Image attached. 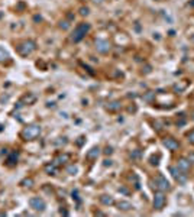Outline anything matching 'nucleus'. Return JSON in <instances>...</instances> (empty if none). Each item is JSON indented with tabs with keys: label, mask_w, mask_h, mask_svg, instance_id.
Masks as SVG:
<instances>
[{
	"label": "nucleus",
	"mask_w": 194,
	"mask_h": 217,
	"mask_svg": "<svg viewBox=\"0 0 194 217\" xmlns=\"http://www.w3.org/2000/svg\"><path fill=\"white\" fill-rule=\"evenodd\" d=\"M99 154H100V149H99V148H93V149H90L89 152H87V159L93 161V159H96V158L99 156Z\"/></svg>",
	"instance_id": "9d476101"
},
{
	"label": "nucleus",
	"mask_w": 194,
	"mask_h": 217,
	"mask_svg": "<svg viewBox=\"0 0 194 217\" xmlns=\"http://www.w3.org/2000/svg\"><path fill=\"white\" fill-rule=\"evenodd\" d=\"M178 168L180 169H183V171H188V169H190V161H188V159H180L178 161Z\"/></svg>",
	"instance_id": "9b49d317"
},
{
	"label": "nucleus",
	"mask_w": 194,
	"mask_h": 217,
	"mask_svg": "<svg viewBox=\"0 0 194 217\" xmlns=\"http://www.w3.org/2000/svg\"><path fill=\"white\" fill-rule=\"evenodd\" d=\"M100 201L105 204V206H112V204H115V200L110 197V195H101L100 197Z\"/></svg>",
	"instance_id": "4468645a"
},
{
	"label": "nucleus",
	"mask_w": 194,
	"mask_h": 217,
	"mask_svg": "<svg viewBox=\"0 0 194 217\" xmlns=\"http://www.w3.org/2000/svg\"><path fill=\"white\" fill-rule=\"evenodd\" d=\"M80 13H81L83 16L89 15V9H87V8H81V9H80Z\"/></svg>",
	"instance_id": "5701e85b"
},
{
	"label": "nucleus",
	"mask_w": 194,
	"mask_h": 217,
	"mask_svg": "<svg viewBox=\"0 0 194 217\" xmlns=\"http://www.w3.org/2000/svg\"><path fill=\"white\" fill-rule=\"evenodd\" d=\"M35 49H36V44H35L34 41H30V39H26V41L19 42L18 45H16V51H18L19 55H22V56L30 55Z\"/></svg>",
	"instance_id": "f257e3e1"
},
{
	"label": "nucleus",
	"mask_w": 194,
	"mask_h": 217,
	"mask_svg": "<svg viewBox=\"0 0 194 217\" xmlns=\"http://www.w3.org/2000/svg\"><path fill=\"white\" fill-rule=\"evenodd\" d=\"M15 161H18V154H13V155H12V156L8 159L9 164H15Z\"/></svg>",
	"instance_id": "aec40b11"
},
{
	"label": "nucleus",
	"mask_w": 194,
	"mask_h": 217,
	"mask_svg": "<svg viewBox=\"0 0 194 217\" xmlns=\"http://www.w3.org/2000/svg\"><path fill=\"white\" fill-rule=\"evenodd\" d=\"M188 161L194 164V152H193V154H190V156H188Z\"/></svg>",
	"instance_id": "393cba45"
},
{
	"label": "nucleus",
	"mask_w": 194,
	"mask_h": 217,
	"mask_svg": "<svg viewBox=\"0 0 194 217\" xmlns=\"http://www.w3.org/2000/svg\"><path fill=\"white\" fill-rule=\"evenodd\" d=\"M55 167H57V165L52 162V164H51V165H46V167H45V171L48 172L49 175H54V174H55V172H57V168H55Z\"/></svg>",
	"instance_id": "f3484780"
},
{
	"label": "nucleus",
	"mask_w": 194,
	"mask_h": 217,
	"mask_svg": "<svg viewBox=\"0 0 194 217\" xmlns=\"http://www.w3.org/2000/svg\"><path fill=\"white\" fill-rule=\"evenodd\" d=\"M68 159H70V156H68L67 154H64V155H60V156L57 158L55 161H54V164H55V165H60V164H64V162H67Z\"/></svg>",
	"instance_id": "2eb2a0df"
},
{
	"label": "nucleus",
	"mask_w": 194,
	"mask_h": 217,
	"mask_svg": "<svg viewBox=\"0 0 194 217\" xmlns=\"http://www.w3.org/2000/svg\"><path fill=\"white\" fill-rule=\"evenodd\" d=\"M117 207H119V210H123V211H129V210L133 209V206L127 201H120L119 204H117Z\"/></svg>",
	"instance_id": "ddd939ff"
},
{
	"label": "nucleus",
	"mask_w": 194,
	"mask_h": 217,
	"mask_svg": "<svg viewBox=\"0 0 194 217\" xmlns=\"http://www.w3.org/2000/svg\"><path fill=\"white\" fill-rule=\"evenodd\" d=\"M0 216H4V213H0Z\"/></svg>",
	"instance_id": "c85d7f7f"
},
{
	"label": "nucleus",
	"mask_w": 194,
	"mask_h": 217,
	"mask_svg": "<svg viewBox=\"0 0 194 217\" xmlns=\"http://www.w3.org/2000/svg\"><path fill=\"white\" fill-rule=\"evenodd\" d=\"M67 172H70L71 175H74L75 172H77V167H68V168H67Z\"/></svg>",
	"instance_id": "412c9836"
},
{
	"label": "nucleus",
	"mask_w": 194,
	"mask_h": 217,
	"mask_svg": "<svg viewBox=\"0 0 194 217\" xmlns=\"http://www.w3.org/2000/svg\"><path fill=\"white\" fill-rule=\"evenodd\" d=\"M164 146H167L170 151H177L178 149V142H177L175 139H172V138H167L164 139Z\"/></svg>",
	"instance_id": "1a4fd4ad"
},
{
	"label": "nucleus",
	"mask_w": 194,
	"mask_h": 217,
	"mask_svg": "<svg viewBox=\"0 0 194 217\" xmlns=\"http://www.w3.org/2000/svg\"><path fill=\"white\" fill-rule=\"evenodd\" d=\"M119 107H120V104L117 103V101H113V103H110V104L107 106V109L110 110V112H115V110H117Z\"/></svg>",
	"instance_id": "a211bd4d"
},
{
	"label": "nucleus",
	"mask_w": 194,
	"mask_h": 217,
	"mask_svg": "<svg viewBox=\"0 0 194 217\" xmlns=\"http://www.w3.org/2000/svg\"><path fill=\"white\" fill-rule=\"evenodd\" d=\"M39 135H41V126L39 124H30V126L25 127L20 132V138L25 139V140H35Z\"/></svg>",
	"instance_id": "f03ea898"
},
{
	"label": "nucleus",
	"mask_w": 194,
	"mask_h": 217,
	"mask_svg": "<svg viewBox=\"0 0 194 217\" xmlns=\"http://www.w3.org/2000/svg\"><path fill=\"white\" fill-rule=\"evenodd\" d=\"M94 3H101V2H105V0H93Z\"/></svg>",
	"instance_id": "bb28decb"
},
{
	"label": "nucleus",
	"mask_w": 194,
	"mask_h": 217,
	"mask_svg": "<svg viewBox=\"0 0 194 217\" xmlns=\"http://www.w3.org/2000/svg\"><path fill=\"white\" fill-rule=\"evenodd\" d=\"M191 4H193V6H194V2H193V3H191Z\"/></svg>",
	"instance_id": "c756f323"
},
{
	"label": "nucleus",
	"mask_w": 194,
	"mask_h": 217,
	"mask_svg": "<svg viewBox=\"0 0 194 217\" xmlns=\"http://www.w3.org/2000/svg\"><path fill=\"white\" fill-rule=\"evenodd\" d=\"M10 60V56H9L8 51L3 48H0V64H4V62H8V61Z\"/></svg>",
	"instance_id": "f8f14e48"
},
{
	"label": "nucleus",
	"mask_w": 194,
	"mask_h": 217,
	"mask_svg": "<svg viewBox=\"0 0 194 217\" xmlns=\"http://www.w3.org/2000/svg\"><path fill=\"white\" fill-rule=\"evenodd\" d=\"M112 152H113V151H112V148H106V151H105V154H106V155H110V154H112Z\"/></svg>",
	"instance_id": "b1692460"
},
{
	"label": "nucleus",
	"mask_w": 194,
	"mask_h": 217,
	"mask_svg": "<svg viewBox=\"0 0 194 217\" xmlns=\"http://www.w3.org/2000/svg\"><path fill=\"white\" fill-rule=\"evenodd\" d=\"M96 49L100 54H107L110 51V42L106 39H97L96 41Z\"/></svg>",
	"instance_id": "6e6552de"
},
{
	"label": "nucleus",
	"mask_w": 194,
	"mask_h": 217,
	"mask_svg": "<svg viewBox=\"0 0 194 217\" xmlns=\"http://www.w3.org/2000/svg\"><path fill=\"white\" fill-rule=\"evenodd\" d=\"M34 184V180L32 178H29V180H25V181H22V185H25V187H30Z\"/></svg>",
	"instance_id": "6ab92c4d"
},
{
	"label": "nucleus",
	"mask_w": 194,
	"mask_h": 217,
	"mask_svg": "<svg viewBox=\"0 0 194 217\" xmlns=\"http://www.w3.org/2000/svg\"><path fill=\"white\" fill-rule=\"evenodd\" d=\"M105 165H106V167H107V165H112V161H106Z\"/></svg>",
	"instance_id": "a878e982"
},
{
	"label": "nucleus",
	"mask_w": 194,
	"mask_h": 217,
	"mask_svg": "<svg viewBox=\"0 0 194 217\" xmlns=\"http://www.w3.org/2000/svg\"><path fill=\"white\" fill-rule=\"evenodd\" d=\"M187 138H188V140H190L191 143H194V129L190 132V133H188V135H187Z\"/></svg>",
	"instance_id": "4be33fe9"
},
{
	"label": "nucleus",
	"mask_w": 194,
	"mask_h": 217,
	"mask_svg": "<svg viewBox=\"0 0 194 217\" xmlns=\"http://www.w3.org/2000/svg\"><path fill=\"white\" fill-rule=\"evenodd\" d=\"M170 172H171L172 177L175 178V181H178L180 184H186V181H187L186 171H183V169H180V168H175V167H171V168H170Z\"/></svg>",
	"instance_id": "39448f33"
},
{
	"label": "nucleus",
	"mask_w": 194,
	"mask_h": 217,
	"mask_svg": "<svg viewBox=\"0 0 194 217\" xmlns=\"http://www.w3.org/2000/svg\"><path fill=\"white\" fill-rule=\"evenodd\" d=\"M165 201H167V197H165L164 191L158 190L155 193V197H154V209L155 210H161L165 206Z\"/></svg>",
	"instance_id": "20e7f679"
},
{
	"label": "nucleus",
	"mask_w": 194,
	"mask_h": 217,
	"mask_svg": "<svg viewBox=\"0 0 194 217\" xmlns=\"http://www.w3.org/2000/svg\"><path fill=\"white\" fill-rule=\"evenodd\" d=\"M90 30V25L89 23H80L78 26L74 29V32H73V36H71V39L74 42H80L84 39V36H86L87 34H89Z\"/></svg>",
	"instance_id": "7ed1b4c3"
},
{
	"label": "nucleus",
	"mask_w": 194,
	"mask_h": 217,
	"mask_svg": "<svg viewBox=\"0 0 194 217\" xmlns=\"http://www.w3.org/2000/svg\"><path fill=\"white\" fill-rule=\"evenodd\" d=\"M35 100H36V97H35L34 94H28V96H25V97L22 98V101H25L28 104H34Z\"/></svg>",
	"instance_id": "dca6fc26"
},
{
	"label": "nucleus",
	"mask_w": 194,
	"mask_h": 217,
	"mask_svg": "<svg viewBox=\"0 0 194 217\" xmlns=\"http://www.w3.org/2000/svg\"><path fill=\"white\" fill-rule=\"evenodd\" d=\"M191 41H194V35H193V36H191Z\"/></svg>",
	"instance_id": "cd10ccee"
},
{
	"label": "nucleus",
	"mask_w": 194,
	"mask_h": 217,
	"mask_svg": "<svg viewBox=\"0 0 194 217\" xmlns=\"http://www.w3.org/2000/svg\"><path fill=\"white\" fill-rule=\"evenodd\" d=\"M154 184H155V187H157V190L159 191H168L170 190V183L167 181V178H165L164 175H157V178H155V181H154Z\"/></svg>",
	"instance_id": "423d86ee"
},
{
	"label": "nucleus",
	"mask_w": 194,
	"mask_h": 217,
	"mask_svg": "<svg viewBox=\"0 0 194 217\" xmlns=\"http://www.w3.org/2000/svg\"><path fill=\"white\" fill-rule=\"evenodd\" d=\"M29 206H30V209H34L35 211H44L46 204H45V201L42 198H39V197H32V198L29 200Z\"/></svg>",
	"instance_id": "0eeeda50"
}]
</instances>
